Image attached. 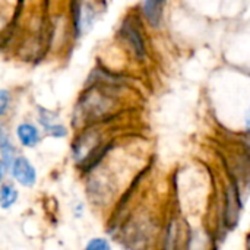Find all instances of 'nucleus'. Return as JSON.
Returning a JSON list of instances; mask_svg holds the SVG:
<instances>
[{
	"instance_id": "1",
	"label": "nucleus",
	"mask_w": 250,
	"mask_h": 250,
	"mask_svg": "<svg viewBox=\"0 0 250 250\" xmlns=\"http://www.w3.org/2000/svg\"><path fill=\"white\" fill-rule=\"evenodd\" d=\"M10 171L13 179L25 188L34 186L37 182V171L25 157H16L10 164Z\"/></svg>"
},
{
	"instance_id": "2",
	"label": "nucleus",
	"mask_w": 250,
	"mask_h": 250,
	"mask_svg": "<svg viewBox=\"0 0 250 250\" xmlns=\"http://www.w3.org/2000/svg\"><path fill=\"white\" fill-rule=\"evenodd\" d=\"M239 214H240V196L237 188L231 185L226 193V226L234 229L240 217Z\"/></svg>"
},
{
	"instance_id": "3",
	"label": "nucleus",
	"mask_w": 250,
	"mask_h": 250,
	"mask_svg": "<svg viewBox=\"0 0 250 250\" xmlns=\"http://www.w3.org/2000/svg\"><path fill=\"white\" fill-rule=\"evenodd\" d=\"M123 35H125L126 41L129 42V45L132 47V50L136 54V57L142 59L145 56V42H144V38L139 34V31L133 25L126 22L123 25Z\"/></svg>"
},
{
	"instance_id": "4",
	"label": "nucleus",
	"mask_w": 250,
	"mask_h": 250,
	"mask_svg": "<svg viewBox=\"0 0 250 250\" xmlns=\"http://www.w3.org/2000/svg\"><path fill=\"white\" fill-rule=\"evenodd\" d=\"M16 149L13 146V142L6 130V127L0 123V155H1V163L4 164V167H10V164L13 163Z\"/></svg>"
},
{
	"instance_id": "5",
	"label": "nucleus",
	"mask_w": 250,
	"mask_h": 250,
	"mask_svg": "<svg viewBox=\"0 0 250 250\" xmlns=\"http://www.w3.org/2000/svg\"><path fill=\"white\" fill-rule=\"evenodd\" d=\"M16 136L19 142L26 148H34L40 142V132L31 123H22L16 129Z\"/></svg>"
},
{
	"instance_id": "6",
	"label": "nucleus",
	"mask_w": 250,
	"mask_h": 250,
	"mask_svg": "<svg viewBox=\"0 0 250 250\" xmlns=\"http://www.w3.org/2000/svg\"><path fill=\"white\" fill-rule=\"evenodd\" d=\"M163 3L164 0H145L142 4L144 15L152 26H157L160 23L161 13H163Z\"/></svg>"
},
{
	"instance_id": "7",
	"label": "nucleus",
	"mask_w": 250,
	"mask_h": 250,
	"mask_svg": "<svg viewBox=\"0 0 250 250\" xmlns=\"http://www.w3.org/2000/svg\"><path fill=\"white\" fill-rule=\"evenodd\" d=\"M18 201V190L13 185H1L0 186V207L3 209H9Z\"/></svg>"
},
{
	"instance_id": "8",
	"label": "nucleus",
	"mask_w": 250,
	"mask_h": 250,
	"mask_svg": "<svg viewBox=\"0 0 250 250\" xmlns=\"http://www.w3.org/2000/svg\"><path fill=\"white\" fill-rule=\"evenodd\" d=\"M86 249L88 250H108L110 249V245L107 240L104 239H92L88 245H86Z\"/></svg>"
},
{
	"instance_id": "9",
	"label": "nucleus",
	"mask_w": 250,
	"mask_h": 250,
	"mask_svg": "<svg viewBox=\"0 0 250 250\" xmlns=\"http://www.w3.org/2000/svg\"><path fill=\"white\" fill-rule=\"evenodd\" d=\"M10 103V94L6 89H0V117L6 114Z\"/></svg>"
},
{
	"instance_id": "10",
	"label": "nucleus",
	"mask_w": 250,
	"mask_h": 250,
	"mask_svg": "<svg viewBox=\"0 0 250 250\" xmlns=\"http://www.w3.org/2000/svg\"><path fill=\"white\" fill-rule=\"evenodd\" d=\"M4 164L3 163H0V183H1V180H3V174H4Z\"/></svg>"
},
{
	"instance_id": "11",
	"label": "nucleus",
	"mask_w": 250,
	"mask_h": 250,
	"mask_svg": "<svg viewBox=\"0 0 250 250\" xmlns=\"http://www.w3.org/2000/svg\"><path fill=\"white\" fill-rule=\"evenodd\" d=\"M246 127L250 130V108L249 111H248V114H246Z\"/></svg>"
}]
</instances>
